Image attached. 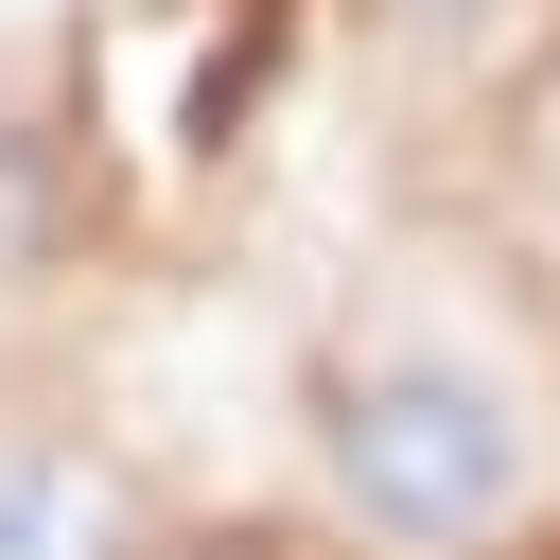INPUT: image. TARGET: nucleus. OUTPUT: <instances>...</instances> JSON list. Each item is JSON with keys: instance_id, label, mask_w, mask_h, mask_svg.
I'll list each match as a JSON object with an SVG mask.
<instances>
[{"instance_id": "f257e3e1", "label": "nucleus", "mask_w": 560, "mask_h": 560, "mask_svg": "<svg viewBox=\"0 0 560 560\" xmlns=\"http://www.w3.org/2000/svg\"><path fill=\"white\" fill-rule=\"evenodd\" d=\"M315 472L368 542L402 560H472L525 525L542 490V402L472 350V332H368L332 385H315Z\"/></svg>"}, {"instance_id": "f03ea898", "label": "nucleus", "mask_w": 560, "mask_h": 560, "mask_svg": "<svg viewBox=\"0 0 560 560\" xmlns=\"http://www.w3.org/2000/svg\"><path fill=\"white\" fill-rule=\"evenodd\" d=\"M0 560H122V508L70 438H0Z\"/></svg>"}]
</instances>
